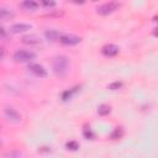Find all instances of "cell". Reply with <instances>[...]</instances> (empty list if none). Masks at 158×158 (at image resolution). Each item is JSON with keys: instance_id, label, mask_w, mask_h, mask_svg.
<instances>
[{"instance_id": "6", "label": "cell", "mask_w": 158, "mask_h": 158, "mask_svg": "<svg viewBox=\"0 0 158 158\" xmlns=\"http://www.w3.org/2000/svg\"><path fill=\"white\" fill-rule=\"evenodd\" d=\"M4 114H5V117L11 122H20L21 121V115L14 107H9V106L5 107Z\"/></svg>"}, {"instance_id": "7", "label": "cell", "mask_w": 158, "mask_h": 158, "mask_svg": "<svg viewBox=\"0 0 158 158\" xmlns=\"http://www.w3.org/2000/svg\"><path fill=\"white\" fill-rule=\"evenodd\" d=\"M32 26L28 25V23H23V22H20V23H14L11 27H10V32L14 33V35H17V33H22V32H26L28 30H31Z\"/></svg>"}, {"instance_id": "1", "label": "cell", "mask_w": 158, "mask_h": 158, "mask_svg": "<svg viewBox=\"0 0 158 158\" xmlns=\"http://www.w3.org/2000/svg\"><path fill=\"white\" fill-rule=\"evenodd\" d=\"M53 70L57 75H64L69 69V59L65 56H57L52 63Z\"/></svg>"}, {"instance_id": "9", "label": "cell", "mask_w": 158, "mask_h": 158, "mask_svg": "<svg viewBox=\"0 0 158 158\" xmlns=\"http://www.w3.org/2000/svg\"><path fill=\"white\" fill-rule=\"evenodd\" d=\"M14 16H15V12H14L11 9L0 7V20H1V21L11 20V19H14Z\"/></svg>"}, {"instance_id": "15", "label": "cell", "mask_w": 158, "mask_h": 158, "mask_svg": "<svg viewBox=\"0 0 158 158\" xmlns=\"http://www.w3.org/2000/svg\"><path fill=\"white\" fill-rule=\"evenodd\" d=\"M122 135H123L122 128H121V127H116V128L114 130V132L111 133V138H112V139H117V138H121Z\"/></svg>"}, {"instance_id": "19", "label": "cell", "mask_w": 158, "mask_h": 158, "mask_svg": "<svg viewBox=\"0 0 158 158\" xmlns=\"http://www.w3.org/2000/svg\"><path fill=\"white\" fill-rule=\"evenodd\" d=\"M83 135H84V137L86 139H94V133H93V131L90 128H85L84 132H83Z\"/></svg>"}, {"instance_id": "17", "label": "cell", "mask_w": 158, "mask_h": 158, "mask_svg": "<svg viewBox=\"0 0 158 158\" xmlns=\"http://www.w3.org/2000/svg\"><path fill=\"white\" fill-rule=\"evenodd\" d=\"M65 147H67V149H69V151H77V149L79 148V143H78L77 141H69V142H67Z\"/></svg>"}, {"instance_id": "4", "label": "cell", "mask_w": 158, "mask_h": 158, "mask_svg": "<svg viewBox=\"0 0 158 158\" xmlns=\"http://www.w3.org/2000/svg\"><path fill=\"white\" fill-rule=\"evenodd\" d=\"M58 41L62 44H65V46H75V44L80 43L81 38L79 36H75V35H72V33H60Z\"/></svg>"}, {"instance_id": "20", "label": "cell", "mask_w": 158, "mask_h": 158, "mask_svg": "<svg viewBox=\"0 0 158 158\" xmlns=\"http://www.w3.org/2000/svg\"><path fill=\"white\" fill-rule=\"evenodd\" d=\"M5 156L6 157H21V153L20 152H9Z\"/></svg>"}, {"instance_id": "10", "label": "cell", "mask_w": 158, "mask_h": 158, "mask_svg": "<svg viewBox=\"0 0 158 158\" xmlns=\"http://www.w3.org/2000/svg\"><path fill=\"white\" fill-rule=\"evenodd\" d=\"M22 42L25 44H30V46H33V44H38L41 43V38L36 35H26L22 37Z\"/></svg>"}, {"instance_id": "2", "label": "cell", "mask_w": 158, "mask_h": 158, "mask_svg": "<svg viewBox=\"0 0 158 158\" xmlns=\"http://www.w3.org/2000/svg\"><path fill=\"white\" fill-rule=\"evenodd\" d=\"M36 57H37V54L35 52L26 51V49H19V51H16L14 53V59L16 62H21V63H23V62H28L30 63L31 60L36 59Z\"/></svg>"}, {"instance_id": "24", "label": "cell", "mask_w": 158, "mask_h": 158, "mask_svg": "<svg viewBox=\"0 0 158 158\" xmlns=\"http://www.w3.org/2000/svg\"><path fill=\"white\" fill-rule=\"evenodd\" d=\"M0 146H1V142H0Z\"/></svg>"}, {"instance_id": "22", "label": "cell", "mask_w": 158, "mask_h": 158, "mask_svg": "<svg viewBox=\"0 0 158 158\" xmlns=\"http://www.w3.org/2000/svg\"><path fill=\"white\" fill-rule=\"evenodd\" d=\"M0 36H1V37H5V36H6V33H5V31H4L2 27H0Z\"/></svg>"}, {"instance_id": "18", "label": "cell", "mask_w": 158, "mask_h": 158, "mask_svg": "<svg viewBox=\"0 0 158 158\" xmlns=\"http://www.w3.org/2000/svg\"><path fill=\"white\" fill-rule=\"evenodd\" d=\"M40 2L46 7H53L56 6V0H40Z\"/></svg>"}, {"instance_id": "11", "label": "cell", "mask_w": 158, "mask_h": 158, "mask_svg": "<svg viewBox=\"0 0 158 158\" xmlns=\"http://www.w3.org/2000/svg\"><path fill=\"white\" fill-rule=\"evenodd\" d=\"M59 36H60V33L57 31V30H46L44 31V37L48 40V41H51V42H56V41H58L59 40Z\"/></svg>"}, {"instance_id": "23", "label": "cell", "mask_w": 158, "mask_h": 158, "mask_svg": "<svg viewBox=\"0 0 158 158\" xmlns=\"http://www.w3.org/2000/svg\"><path fill=\"white\" fill-rule=\"evenodd\" d=\"M73 1H74V2H79V4H83L85 0H73Z\"/></svg>"}, {"instance_id": "13", "label": "cell", "mask_w": 158, "mask_h": 158, "mask_svg": "<svg viewBox=\"0 0 158 158\" xmlns=\"http://www.w3.org/2000/svg\"><path fill=\"white\" fill-rule=\"evenodd\" d=\"M80 90V86H74V88H72V89H69V90H65V91H63L62 93V100L63 101H67V100H69L77 91H79Z\"/></svg>"}, {"instance_id": "14", "label": "cell", "mask_w": 158, "mask_h": 158, "mask_svg": "<svg viewBox=\"0 0 158 158\" xmlns=\"http://www.w3.org/2000/svg\"><path fill=\"white\" fill-rule=\"evenodd\" d=\"M111 112V107L107 105V104H101L98 106V114L100 116H106Z\"/></svg>"}, {"instance_id": "21", "label": "cell", "mask_w": 158, "mask_h": 158, "mask_svg": "<svg viewBox=\"0 0 158 158\" xmlns=\"http://www.w3.org/2000/svg\"><path fill=\"white\" fill-rule=\"evenodd\" d=\"M4 56H5V49L2 47H0V59H2Z\"/></svg>"}, {"instance_id": "12", "label": "cell", "mask_w": 158, "mask_h": 158, "mask_svg": "<svg viewBox=\"0 0 158 158\" xmlns=\"http://www.w3.org/2000/svg\"><path fill=\"white\" fill-rule=\"evenodd\" d=\"M21 6L25 9V10H28V11H35L38 9V2L36 0H23Z\"/></svg>"}, {"instance_id": "3", "label": "cell", "mask_w": 158, "mask_h": 158, "mask_svg": "<svg viewBox=\"0 0 158 158\" xmlns=\"http://www.w3.org/2000/svg\"><path fill=\"white\" fill-rule=\"evenodd\" d=\"M120 7V2L117 1H110V2H105L100 6H98L96 9V12L101 16H106V15H110L112 12H115L117 9Z\"/></svg>"}, {"instance_id": "5", "label": "cell", "mask_w": 158, "mask_h": 158, "mask_svg": "<svg viewBox=\"0 0 158 158\" xmlns=\"http://www.w3.org/2000/svg\"><path fill=\"white\" fill-rule=\"evenodd\" d=\"M28 70L31 73H33L36 77H40V78H44L47 77V70L43 65L38 64V63H28Z\"/></svg>"}, {"instance_id": "16", "label": "cell", "mask_w": 158, "mask_h": 158, "mask_svg": "<svg viewBox=\"0 0 158 158\" xmlns=\"http://www.w3.org/2000/svg\"><path fill=\"white\" fill-rule=\"evenodd\" d=\"M122 81H112V83H110L109 85H107V89H110V90H118V89H121L122 88Z\"/></svg>"}, {"instance_id": "8", "label": "cell", "mask_w": 158, "mask_h": 158, "mask_svg": "<svg viewBox=\"0 0 158 158\" xmlns=\"http://www.w3.org/2000/svg\"><path fill=\"white\" fill-rule=\"evenodd\" d=\"M102 54L106 56V57H115L118 52H120V48L116 46V44H112V43H109V44H105L101 49Z\"/></svg>"}]
</instances>
